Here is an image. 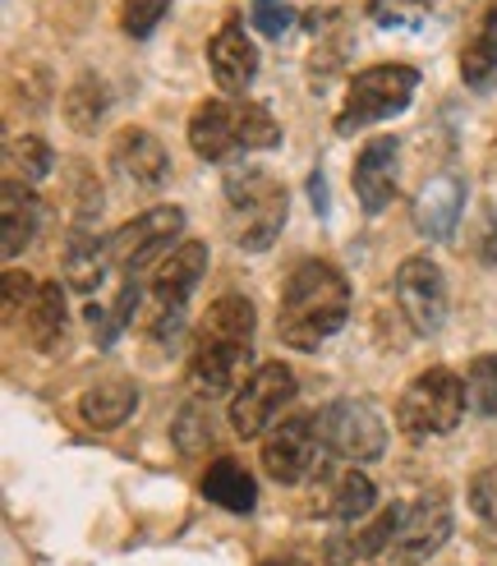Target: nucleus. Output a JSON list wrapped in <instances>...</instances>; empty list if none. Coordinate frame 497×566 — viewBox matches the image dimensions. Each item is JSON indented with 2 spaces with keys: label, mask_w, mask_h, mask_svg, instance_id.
<instances>
[{
  "label": "nucleus",
  "mask_w": 497,
  "mask_h": 566,
  "mask_svg": "<svg viewBox=\"0 0 497 566\" xmlns=\"http://www.w3.org/2000/svg\"><path fill=\"white\" fill-rule=\"evenodd\" d=\"M350 318V281L327 259H299L282 286L276 336L295 350H318Z\"/></svg>",
  "instance_id": "obj_1"
},
{
  "label": "nucleus",
  "mask_w": 497,
  "mask_h": 566,
  "mask_svg": "<svg viewBox=\"0 0 497 566\" xmlns=\"http://www.w3.org/2000/svg\"><path fill=\"white\" fill-rule=\"evenodd\" d=\"M282 144V125L263 102L212 97L189 116V148L203 161H231L240 153H267Z\"/></svg>",
  "instance_id": "obj_2"
},
{
  "label": "nucleus",
  "mask_w": 497,
  "mask_h": 566,
  "mask_svg": "<svg viewBox=\"0 0 497 566\" xmlns=\"http://www.w3.org/2000/svg\"><path fill=\"white\" fill-rule=\"evenodd\" d=\"M226 212H231L235 244L248 249V253H258V249H267L276 235H282L290 198H286V189L276 185L267 171H258V166H244V171L226 176Z\"/></svg>",
  "instance_id": "obj_3"
},
{
  "label": "nucleus",
  "mask_w": 497,
  "mask_h": 566,
  "mask_svg": "<svg viewBox=\"0 0 497 566\" xmlns=\"http://www.w3.org/2000/svg\"><path fill=\"white\" fill-rule=\"evenodd\" d=\"M465 406H469L465 378H456L452 369H424L420 378L401 391L396 423H401V433L414 438V442L442 438V433H452L461 423Z\"/></svg>",
  "instance_id": "obj_4"
},
{
  "label": "nucleus",
  "mask_w": 497,
  "mask_h": 566,
  "mask_svg": "<svg viewBox=\"0 0 497 566\" xmlns=\"http://www.w3.org/2000/svg\"><path fill=\"white\" fill-rule=\"evenodd\" d=\"M414 88H420V70L414 65H369L350 78L346 106L337 111V134H355L364 125L392 120L410 106Z\"/></svg>",
  "instance_id": "obj_5"
},
{
  "label": "nucleus",
  "mask_w": 497,
  "mask_h": 566,
  "mask_svg": "<svg viewBox=\"0 0 497 566\" xmlns=\"http://www.w3.org/2000/svg\"><path fill=\"white\" fill-rule=\"evenodd\" d=\"M322 451H327V442H322V429H318V415H290L263 438L258 461H263L267 479L295 489L322 465Z\"/></svg>",
  "instance_id": "obj_6"
},
{
  "label": "nucleus",
  "mask_w": 497,
  "mask_h": 566,
  "mask_svg": "<svg viewBox=\"0 0 497 566\" xmlns=\"http://www.w3.org/2000/svg\"><path fill=\"white\" fill-rule=\"evenodd\" d=\"M290 401H295L290 364H282V359L258 364V369L244 378V387L235 391V401H231V429L240 438H263L272 423H282V410Z\"/></svg>",
  "instance_id": "obj_7"
},
{
  "label": "nucleus",
  "mask_w": 497,
  "mask_h": 566,
  "mask_svg": "<svg viewBox=\"0 0 497 566\" xmlns=\"http://www.w3.org/2000/svg\"><path fill=\"white\" fill-rule=\"evenodd\" d=\"M318 429H322V442L337 461L346 465H369L387 451V429L369 401H331L322 415H318Z\"/></svg>",
  "instance_id": "obj_8"
},
{
  "label": "nucleus",
  "mask_w": 497,
  "mask_h": 566,
  "mask_svg": "<svg viewBox=\"0 0 497 566\" xmlns=\"http://www.w3.org/2000/svg\"><path fill=\"white\" fill-rule=\"evenodd\" d=\"M184 231V212L176 203H166V208H152L144 217H134L125 221L116 235H106L110 240V268L134 276V272H144L148 263H157L161 253H176L171 244L180 240Z\"/></svg>",
  "instance_id": "obj_9"
},
{
  "label": "nucleus",
  "mask_w": 497,
  "mask_h": 566,
  "mask_svg": "<svg viewBox=\"0 0 497 566\" xmlns=\"http://www.w3.org/2000/svg\"><path fill=\"white\" fill-rule=\"evenodd\" d=\"M452 525H456V512H452V497L442 489L414 497L405 506L401 530H396L392 548H387V557H392V566H424L442 544L452 539Z\"/></svg>",
  "instance_id": "obj_10"
},
{
  "label": "nucleus",
  "mask_w": 497,
  "mask_h": 566,
  "mask_svg": "<svg viewBox=\"0 0 497 566\" xmlns=\"http://www.w3.org/2000/svg\"><path fill=\"white\" fill-rule=\"evenodd\" d=\"M396 304L420 336L442 332V323H447V276L429 253H410L396 268Z\"/></svg>",
  "instance_id": "obj_11"
},
{
  "label": "nucleus",
  "mask_w": 497,
  "mask_h": 566,
  "mask_svg": "<svg viewBox=\"0 0 497 566\" xmlns=\"http://www.w3.org/2000/svg\"><path fill=\"white\" fill-rule=\"evenodd\" d=\"M208 65H212L216 88L231 93V97H240L248 83L258 78V46L248 42L240 14H231L226 23L216 28V38L208 42Z\"/></svg>",
  "instance_id": "obj_12"
},
{
  "label": "nucleus",
  "mask_w": 497,
  "mask_h": 566,
  "mask_svg": "<svg viewBox=\"0 0 497 566\" xmlns=\"http://www.w3.org/2000/svg\"><path fill=\"white\" fill-rule=\"evenodd\" d=\"M355 198H359V208H364L369 217L387 212V203L396 198V138H369L364 148H359L355 157Z\"/></svg>",
  "instance_id": "obj_13"
},
{
  "label": "nucleus",
  "mask_w": 497,
  "mask_h": 566,
  "mask_svg": "<svg viewBox=\"0 0 497 566\" xmlns=\"http://www.w3.org/2000/svg\"><path fill=\"white\" fill-rule=\"evenodd\" d=\"M110 166H116V176L134 189H157V185H166V176H171V157H166L161 138L148 129L116 134V144H110Z\"/></svg>",
  "instance_id": "obj_14"
},
{
  "label": "nucleus",
  "mask_w": 497,
  "mask_h": 566,
  "mask_svg": "<svg viewBox=\"0 0 497 566\" xmlns=\"http://www.w3.org/2000/svg\"><path fill=\"white\" fill-rule=\"evenodd\" d=\"M465 198H469V189L461 176H452V171L433 176L420 189V198H414V226H420V235L452 240L456 226H461V212H465Z\"/></svg>",
  "instance_id": "obj_15"
},
{
  "label": "nucleus",
  "mask_w": 497,
  "mask_h": 566,
  "mask_svg": "<svg viewBox=\"0 0 497 566\" xmlns=\"http://www.w3.org/2000/svg\"><path fill=\"white\" fill-rule=\"evenodd\" d=\"M208 272V244L203 240H184L176 253H166L157 276H152V300L157 308H184L189 295L199 291V281Z\"/></svg>",
  "instance_id": "obj_16"
},
{
  "label": "nucleus",
  "mask_w": 497,
  "mask_h": 566,
  "mask_svg": "<svg viewBox=\"0 0 497 566\" xmlns=\"http://www.w3.org/2000/svg\"><path fill=\"white\" fill-rule=\"evenodd\" d=\"M248 359H254V346H221V342H203L199 336L189 355V382L203 396H226L248 369Z\"/></svg>",
  "instance_id": "obj_17"
},
{
  "label": "nucleus",
  "mask_w": 497,
  "mask_h": 566,
  "mask_svg": "<svg viewBox=\"0 0 497 566\" xmlns=\"http://www.w3.org/2000/svg\"><path fill=\"white\" fill-rule=\"evenodd\" d=\"M401 516H405V506H387V512H378L373 525L364 530H337L327 539V566H359V562H369L378 553L392 548L396 539V530H401Z\"/></svg>",
  "instance_id": "obj_18"
},
{
  "label": "nucleus",
  "mask_w": 497,
  "mask_h": 566,
  "mask_svg": "<svg viewBox=\"0 0 497 566\" xmlns=\"http://www.w3.org/2000/svg\"><path fill=\"white\" fill-rule=\"evenodd\" d=\"M138 410V387L129 378H106V382H93L88 391L78 396V419L88 423L97 433H110Z\"/></svg>",
  "instance_id": "obj_19"
},
{
  "label": "nucleus",
  "mask_w": 497,
  "mask_h": 566,
  "mask_svg": "<svg viewBox=\"0 0 497 566\" xmlns=\"http://www.w3.org/2000/svg\"><path fill=\"white\" fill-rule=\"evenodd\" d=\"M65 291H61V281H38V295L33 304L23 308V332H28V342H33V350L51 355L55 346H65Z\"/></svg>",
  "instance_id": "obj_20"
},
{
  "label": "nucleus",
  "mask_w": 497,
  "mask_h": 566,
  "mask_svg": "<svg viewBox=\"0 0 497 566\" xmlns=\"http://www.w3.org/2000/svg\"><path fill=\"white\" fill-rule=\"evenodd\" d=\"M0 217H6V240H0V249H6V259H19L42 226L38 193L19 180H6V189H0Z\"/></svg>",
  "instance_id": "obj_21"
},
{
  "label": "nucleus",
  "mask_w": 497,
  "mask_h": 566,
  "mask_svg": "<svg viewBox=\"0 0 497 566\" xmlns=\"http://www.w3.org/2000/svg\"><path fill=\"white\" fill-rule=\"evenodd\" d=\"M65 272H70V286L74 291H97L106 272H116L110 268V240H97L88 226H74V235L65 244Z\"/></svg>",
  "instance_id": "obj_22"
},
{
  "label": "nucleus",
  "mask_w": 497,
  "mask_h": 566,
  "mask_svg": "<svg viewBox=\"0 0 497 566\" xmlns=\"http://www.w3.org/2000/svg\"><path fill=\"white\" fill-rule=\"evenodd\" d=\"M203 497L216 502V506H226V512H235V516H244V512H254L258 484L235 457H216L208 465V474H203Z\"/></svg>",
  "instance_id": "obj_23"
},
{
  "label": "nucleus",
  "mask_w": 497,
  "mask_h": 566,
  "mask_svg": "<svg viewBox=\"0 0 497 566\" xmlns=\"http://www.w3.org/2000/svg\"><path fill=\"white\" fill-rule=\"evenodd\" d=\"M254 327H258L254 304H248L244 295H221L208 308L199 336L203 342H221V346H254Z\"/></svg>",
  "instance_id": "obj_24"
},
{
  "label": "nucleus",
  "mask_w": 497,
  "mask_h": 566,
  "mask_svg": "<svg viewBox=\"0 0 497 566\" xmlns=\"http://www.w3.org/2000/svg\"><path fill=\"white\" fill-rule=\"evenodd\" d=\"M493 74H497V0H488L475 38H469L461 51V78L469 88H488Z\"/></svg>",
  "instance_id": "obj_25"
},
{
  "label": "nucleus",
  "mask_w": 497,
  "mask_h": 566,
  "mask_svg": "<svg viewBox=\"0 0 497 566\" xmlns=\"http://www.w3.org/2000/svg\"><path fill=\"white\" fill-rule=\"evenodd\" d=\"M373 502H378L373 479H369V474H359V470L350 465V470H341L337 479H331L327 516L337 521V525H355L359 516H369V512H373Z\"/></svg>",
  "instance_id": "obj_26"
},
{
  "label": "nucleus",
  "mask_w": 497,
  "mask_h": 566,
  "mask_svg": "<svg viewBox=\"0 0 497 566\" xmlns=\"http://www.w3.org/2000/svg\"><path fill=\"white\" fill-rule=\"evenodd\" d=\"M106 106H110V97H106V83H102L97 74L74 78L70 88H65V102H61L65 120H70L78 134H93V129H97V120L106 116Z\"/></svg>",
  "instance_id": "obj_27"
},
{
  "label": "nucleus",
  "mask_w": 497,
  "mask_h": 566,
  "mask_svg": "<svg viewBox=\"0 0 497 566\" xmlns=\"http://www.w3.org/2000/svg\"><path fill=\"white\" fill-rule=\"evenodd\" d=\"M134 308H138V281H134V276L120 286L116 304H88V323H93V336H97V346H102V350H106V346L116 342V336L129 327Z\"/></svg>",
  "instance_id": "obj_28"
},
{
  "label": "nucleus",
  "mask_w": 497,
  "mask_h": 566,
  "mask_svg": "<svg viewBox=\"0 0 497 566\" xmlns=\"http://www.w3.org/2000/svg\"><path fill=\"white\" fill-rule=\"evenodd\" d=\"M465 391H469V410L475 415H497V355L469 359Z\"/></svg>",
  "instance_id": "obj_29"
},
{
  "label": "nucleus",
  "mask_w": 497,
  "mask_h": 566,
  "mask_svg": "<svg viewBox=\"0 0 497 566\" xmlns=\"http://www.w3.org/2000/svg\"><path fill=\"white\" fill-rule=\"evenodd\" d=\"M6 157L23 171V180H46L51 176V161H55V153L42 144L38 134H23V138H10V148H6Z\"/></svg>",
  "instance_id": "obj_30"
},
{
  "label": "nucleus",
  "mask_w": 497,
  "mask_h": 566,
  "mask_svg": "<svg viewBox=\"0 0 497 566\" xmlns=\"http://www.w3.org/2000/svg\"><path fill=\"white\" fill-rule=\"evenodd\" d=\"M208 442H212V415H208L203 401H193L176 419V447L184 451V457H193V451H203Z\"/></svg>",
  "instance_id": "obj_31"
},
{
  "label": "nucleus",
  "mask_w": 497,
  "mask_h": 566,
  "mask_svg": "<svg viewBox=\"0 0 497 566\" xmlns=\"http://www.w3.org/2000/svg\"><path fill=\"white\" fill-rule=\"evenodd\" d=\"M166 14H171V0H125L120 6V28L129 38H152Z\"/></svg>",
  "instance_id": "obj_32"
},
{
  "label": "nucleus",
  "mask_w": 497,
  "mask_h": 566,
  "mask_svg": "<svg viewBox=\"0 0 497 566\" xmlns=\"http://www.w3.org/2000/svg\"><path fill=\"white\" fill-rule=\"evenodd\" d=\"M248 19H254V28L263 38H282L286 28L295 23V10L286 6V0H254V14Z\"/></svg>",
  "instance_id": "obj_33"
},
{
  "label": "nucleus",
  "mask_w": 497,
  "mask_h": 566,
  "mask_svg": "<svg viewBox=\"0 0 497 566\" xmlns=\"http://www.w3.org/2000/svg\"><path fill=\"white\" fill-rule=\"evenodd\" d=\"M469 506H475V516L497 525V465H488L469 479Z\"/></svg>",
  "instance_id": "obj_34"
},
{
  "label": "nucleus",
  "mask_w": 497,
  "mask_h": 566,
  "mask_svg": "<svg viewBox=\"0 0 497 566\" xmlns=\"http://www.w3.org/2000/svg\"><path fill=\"white\" fill-rule=\"evenodd\" d=\"M33 295H38L33 276H28V272H6V318H14L19 308L33 304Z\"/></svg>",
  "instance_id": "obj_35"
},
{
  "label": "nucleus",
  "mask_w": 497,
  "mask_h": 566,
  "mask_svg": "<svg viewBox=\"0 0 497 566\" xmlns=\"http://www.w3.org/2000/svg\"><path fill=\"white\" fill-rule=\"evenodd\" d=\"M309 193H314V208H318V212H327V180H322V171H314V176H309Z\"/></svg>",
  "instance_id": "obj_36"
},
{
  "label": "nucleus",
  "mask_w": 497,
  "mask_h": 566,
  "mask_svg": "<svg viewBox=\"0 0 497 566\" xmlns=\"http://www.w3.org/2000/svg\"><path fill=\"white\" fill-rule=\"evenodd\" d=\"M263 566H309V562H299V557H267Z\"/></svg>",
  "instance_id": "obj_37"
},
{
  "label": "nucleus",
  "mask_w": 497,
  "mask_h": 566,
  "mask_svg": "<svg viewBox=\"0 0 497 566\" xmlns=\"http://www.w3.org/2000/svg\"><path fill=\"white\" fill-rule=\"evenodd\" d=\"M410 6H420V0H410Z\"/></svg>",
  "instance_id": "obj_38"
}]
</instances>
